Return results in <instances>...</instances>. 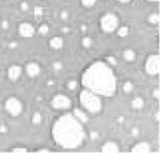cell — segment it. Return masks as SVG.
I'll return each instance as SVG.
<instances>
[{"label":"cell","mask_w":160,"mask_h":153,"mask_svg":"<svg viewBox=\"0 0 160 153\" xmlns=\"http://www.w3.org/2000/svg\"><path fill=\"white\" fill-rule=\"evenodd\" d=\"M82 84L99 96L109 97L116 91V77L109 64L97 61L84 71Z\"/></svg>","instance_id":"1"},{"label":"cell","mask_w":160,"mask_h":153,"mask_svg":"<svg viewBox=\"0 0 160 153\" xmlns=\"http://www.w3.org/2000/svg\"><path fill=\"white\" fill-rule=\"evenodd\" d=\"M52 135L55 142L65 149H76L85 139L82 123L72 114L58 117L53 124Z\"/></svg>","instance_id":"2"},{"label":"cell","mask_w":160,"mask_h":153,"mask_svg":"<svg viewBox=\"0 0 160 153\" xmlns=\"http://www.w3.org/2000/svg\"><path fill=\"white\" fill-rule=\"evenodd\" d=\"M79 100L81 105L85 108V110L90 113H98L102 109V101L99 95L94 92L84 89L81 91L79 96Z\"/></svg>","instance_id":"3"},{"label":"cell","mask_w":160,"mask_h":153,"mask_svg":"<svg viewBox=\"0 0 160 153\" xmlns=\"http://www.w3.org/2000/svg\"><path fill=\"white\" fill-rule=\"evenodd\" d=\"M100 24H101V28L104 32L110 33L118 27L119 21H118V18H117V16L115 14L108 12L101 17Z\"/></svg>","instance_id":"4"},{"label":"cell","mask_w":160,"mask_h":153,"mask_svg":"<svg viewBox=\"0 0 160 153\" xmlns=\"http://www.w3.org/2000/svg\"><path fill=\"white\" fill-rule=\"evenodd\" d=\"M5 110L9 113L11 116H18L22 113L23 110V103L21 100L16 97H10L5 101Z\"/></svg>","instance_id":"5"},{"label":"cell","mask_w":160,"mask_h":153,"mask_svg":"<svg viewBox=\"0 0 160 153\" xmlns=\"http://www.w3.org/2000/svg\"><path fill=\"white\" fill-rule=\"evenodd\" d=\"M51 106L57 110H66L71 107V100L65 94H57L52 98Z\"/></svg>","instance_id":"6"},{"label":"cell","mask_w":160,"mask_h":153,"mask_svg":"<svg viewBox=\"0 0 160 153\" xmlns=\"http://www.w3.org/2000/svg\"><path fill=\"white\" fill-rule=\"evenodd\" d=\"M145 70L149 75H157L160 70V59L158 54L148 56L145 62Z\"/></svg>","instance_id":"7"},{"label":"cell","mask_w":160,"mask_h":153,"mask_svg":"<svg viewBox=\"0 0 160 153\" xmlns=\"http://www.w3.org/2000/svg\"><path fill=\"white\" fill-rule=\"evenodd\" d=\"M34 31H35L34 27L28 22H23L19 25V33L22 37H26V38L32 37L34 35Z\"/></svg>","instance_id":"8"},{"label":"cell","mask_w":160,"mask_h":153,"mask_svg":"<svg viewBox=\"0 0 160 153\" xmlns=\"http://www.w3.org/2000/svg\"><path fill=\"white\" fill-rule=\"evenodd\" d=\"M26 73L28 76L32 77V78H34V77H37L38 75L41 73V67L38 65V63L36 62H30L28 63V64L26 65Z\"/></svg>","instance_id":"9"},{"label":"cell","mask_w":160,"mask_h":153,"mask_svg":"<svg viewBox=\"0 0 160 153\" xmlns=\"http://www.w3.org/2000/svg\"><path fill=\"white\" fill-rule=\"evenodd\" d=\"M22 74V68L19 65H12L8 69V77L12 81H16L20 78Z\"/></svg>","instance_id":"10"},{"label":"cell","mask_w":160,"mask_h":153,"mask_svg":"<svg viewBox=\"0 0 160 153\" xmlns=\"http://www.w3.org/2000/svg\"><path fill=\"white\" fill-rule=\"evenodd\" d=\"M150 150L151 147L149 145V143L146 142V141H141V142L136 143L131 148V151L132 152H149Z\"/></svg>","instance_id":"11"},{"label":"cell","mask_w":160,"mask_h":153,"mask_svg":"<svg viewBox=\"0 0 160 153\" xmlns=\"http://www.w3.org/2000/svg\"><path fill=\"white\" fill-rule=\"evenodd\" d=\"M120 150L118 144L114 141H107L101 147L102 152H118Z\"/></svg>","instance_id":"12"},{"label":"cell","mask_w":160,"mask_h":153,"mask_svg":"<svg viewBox=\"0 0 160 153\" xmlns=\"http://www.w3.org/2000/svg\"><path fill=\"white\" fill-rule=\"evenodd\" d=\"M73 115H74V116H75L81 123H85V122H87V121H88V115L86 114V112L80 110V109H78V108L74 109Z\"/></svg>","instance_id":"13"},{"label":"cell","mask_w":160,"mask_h":153,"mask_svg":"<svg viewBox=\"0 0 160 153\" xmlns=\"http://www.w3.org/2000/svg\"><path fill=\"white\" fill-rule=\"evenodd\" d=\"M49 44L53 49H60L62 46H63V39H62V37H60V36L53 37V38L50 39Z\"/></svg>","instance_id":"14"},{"label":"cell","mask_w":160,"mask_h":153,"mask_svg":"<svg viewBox=\"0 0 160 153\" xmlns=\"http://www.w3.org/2000/svg\"><path fill=\"white\" fill-rule=\"evenodd\" d=\"M131 106H132L134 109H136V110H139V109H141L144 106L143 98L140 97V96L135 97L132 101H131Z\"/></svg>","instance_id":"15"},{"label":"cell","mask_w":160,"mask_h":153,"mask_svg":"<svg viewBox=\"0 0 160 153\" xmlns=\"http://www.w3.org/2000/svg\"><path fill=\"white\" fill-rule=\"evenodd\" d=\"M135 56H136V54L132 49H126L123 52V57L126 61H129V62L133 61V60L135 59Z\"/></svg>","instance_id":"16"},{"label":"cell","mask_w":160,"mask_h":153,"mask_svg":"<svg viewBox=\"0 0 160 153\" xmlns=\"http://www.w3.org/2000/svg\"><path fill=\"white\" fill-rule=\"evenodd\" d=\"M122 89H123V91L125 93H131L134 89V85L131 81H126V82H124L123 86H122Z\"/></svg>","instance_id":"17"},{"label":"cell","mask_w":160,"mask_h":153,"mask_svg":"<svg viewBox=\"0 0 160 153\" xmlns=\"http://www.w3.org/2000/svg\"><path fill=\"white\" fill-rule=\"evenodd\" d=\"M148 21H149L151 24H154V25L158 24V23H159V15H158V13L150 14V15L148 16Z\"/></svg>","instance_id":"18"},{"label":"cell","mask_w":160,"mask_h":153,"mask_svg":"<svg viewBox=\"0 0 160 153\" xmlns=\"http://www.w3.org/2000/svg\"><path fill=\"white\" fill-rule=\"evenodd\" d=\"M42 115L39 113V112H35V113L33 114V116H32V123L33 124H35V125H37V124H40L42 122Z\"/></svg>","instance_id":"19"},{"label":"cell","mask_w":160,"mask_h":153,"mask_svg":"<svg viewBox=\"0 0 160 153\" xmlns=\"http://www.w3.org/2000/svg\"><path fill=\"white\" fill-rule=\"evenodd\" d=\"M81 43H82V46L85 48H90L92 46V39L90 37H83L81 40Z\"/></svg>","instance_id":"20"},{"label":"cell","mask_w":160,"mask_h":153,"mask_svg":"<svg viewBox=\"0 0 160 153\" xmlns=\"http://www.w3.org/2000/svg\"><path fill=\"white\" fill-rule=\"evenodd\" d=\"M128 32H129V28L127 26H121L118 29L117 34H118V36H120V37H125L128 35Z\"/></svg>","instance_id":"21"},{"label":"cell","mask_w":160,"mask_h":153,"mask_svg":"<svg viewBox=\"0 0 160 153\" xmlns=\"http://www.w3.org/2000/svg\"><path fill=\"white\" fill-rule=\"evenodd\" d=\"M38 32L41 34V35H46V34L49 32V26H48L47 24L40 25V27L38 28Z\"/></svg>","instance_id":"22"},{"label":"cell","mask_w":160,"mask_h":153,"mask_svg":"<svg viewBox=\"0 0 160 153\" xmlns=\"http://www.w3.org/2000/svg\"><path fill=\"white\" fill-rule=\"evenodd\" d=\"M77 86H78V82H77L75 79H71L67 83V88L69 89V90H75L77 88Z\"/></svg>","instance_id":"23"},{"label":"cell","mask_w":160,"mask_h":153,"mask_svg":"<svg viewBox=\"0 0 160 153\" xmlns=\"http://www.w3.org/2000/svg\"><path fill=\"white\" fill-rule=\"evenodd\" d=\"M52 66H53V69H54V71H55V72H59V71H61L62 69H63V64H62L61 62H59V61L54 62Z\"/></svg>","instance_id":"24"},{"label":"cell","mask_w":160,"mask_h":153,"mask_svg":"<svg viewBox=\"0 0 160 153\" xmlns=\"http://www.w3.org/2000/svg\"><path fill=\"white\" fill-rule=\"evenodd\" d=\"M81 2L85 7H92L96 3V0H81Z\"/></svg>","instance_id":"25"},{"label":"cell","mask_w":160,"mask_h":153,"mask_svg":"<svg viewBox=\"0 0 160 153\" xmlns=\"http://www.w3.org/2000/svg\"><path fill=\"white\" fill-rule=\"evenodd\" d=\"M34 15L37 17L43 15V8L41 6H35V8H34Z\"/></svg>","instance_id":"26"},{"label":"cell","mask_w":160,"mask_h":153,"mask_svg":"<svg viewBox=\"0 0 160 153\" xmlns=\"http://www.w3.org/2000/svg\"><path fill=\"white\" fill-rule=\"evenodd\" d=\"M139 134H140V130L138 127H133V128L131 129V135H132L133 137L139 136Z\"/></svg>","instance_id":"27"},{"label":"cell","mask_w":160,"mask_h":153,"mask_svg":"<svg viewBox=\"0 0 160 153\" xmlns=\"http://www.w3.org/2000/svg\"><path fill=\"white\" fill-rule=\"evenodd\" d=\"M106 60H107L108 64H110V65H116V64H117L116 59L114 58L113 56H108V57H106Z\"/></svg>","instance_id":"28"},{"label":"cell","mask_w":160,"mask_h":153,"mask_svg":"<svg viewBox=\"0 0 160 153\" xmlns=\"http://www.w3.org/2000/svg\"><path fill=\"white\" fill-rule=\"evenodd\" d=\"M13 152H27L28 149L25 148V147H14L12 149Z\"/></svg>","instance_id":"29"},{"label":"cell","mask_w":160,"mask_h":153,"mask_svg":"<svg viewBox=\"0 0 160 153\" xmlns=\"http://www.w3.org/2000/svg\"><path fill=\"white\" fill-rule=\"evenodd\" d=\"M152 95H153V97L155 98V99H159V97H160V90H159L158 88H155L152 91Z\"/></svg>","instance_id":"30"},{"label":"cell","mask_w":160,"mask_h":153,"mask_svg":"<svg viewBox=\"0 0 160 153\" xmlns=\"http://www.w3.org/2000/svg\"><path fill=\"white\" fill-rule=\"evenodd\" d=\"M20 8H21L22 11H27L28 8H29V5H28L26 1H24V2H22L21 5H20Z\"/></svg>","instance_id":"31"},{"label":"cell","mask_w":160,"mask_h":153,"mask_svg":"<svg viewBox=\"0 0 160 153\" xmlns=\"http://www.w3.org/2000/svg\"><path fill=\"white\" fill-rule=\"evenodd\" d=\"M89 136H90L91 139H97V138H98V133H97L96 131H91Z\"/></svg>","instance_id":"32"},{"label":"cell","mask_w":160,"mask_h":153,"mask_svg":"<svg viewBox=\"0 0 160 153\" xmlns=\"http://www.w3.org/2000/svg\"><path fill=\"white\" fill-rule=\"evenodd\" d=\"M60 17H61V19H63V20H65V19H67L68 18V12L67 11H62L61 13H60Z\"/></svg>","instance_id":"33"},{"label":"cell","mask_w":160,"mask_h":153,"mask_svg":"<svg viewBox=\"0 0 160 153\" xmlns=\"http://www.w3.org/2000/svg\"><path fill=\"white\" fill-rule=\"evenodd\" d=\"M1 26H2L3 29H7V28L9 27V22H8L7 20H3V21H2Z\"/></svg>","instance_id":"34"},{"label":"cell","mask_w":160,"mask_h":153,"mask_svg":"<svg viewBox=\"0 0 160 153\" xmlns=\"http://www.w3.org/2000/svg\"><path fill=\"white\" fill-rule=\"evenodd\" d=\"M8 131V128L5 125H0V132L1 133H5V132Z\"/></svg>","instance_id":"35"},{"label":"cell","mask_w":160,"mask_h":153,"mask_svg":"<svg viewBox=\"0 0 160 153\" xmlns=\"http://www.w3.org/2000/svg\"><path fill=\"white\" fill-rule=\"evenodd\" d=\"M16 47H17V43H16V42H11V43H9V48L14 49V48H16Z\"/></svg>","instance_id":"36"},{"label":"cell","mask_w":160,"mask_h":153,"mask_svg":"<svg viewBox=\"0 0 160 153\" xmlns=\"http://www.w3.org/2000/svg\"><path fill=\"white\" fill-rule=\"evenodd\" d=\"M38 151L39 152H49L50 149H48V148H40V149H38Z\"/></svg>","instance_id":"37"},{"label":"cell","mask_w":160,"mask_h":153,"mask_svg":"<svg viewBox=\"0 0 160 153\" xmlns=\"http://www.w3.org/2000/svg\"><path fill=\"white\" fill-rule=\"evenodd\" d=\"M62 31L65 33H67V32H69V28H67V27H63L62 28Z\"/></svg>","instance_id":"38"},{"label":"cell","mask_w":160,"mask_h":153,"mask_svg":"<svg viewBox=\"0 0 160 153\" xmlns=\"http://www.w3.org/2000/svg\"><path fill=\"white\" fill-rule=\"evenodd\" d=\"M119 2H122V3H127V2H129L130 0H118Z\"/></svg>","instance_id":"39"},{"label":"cell","mask_w":160,"mask_h":153,"mask_svg":"<svg viewBox=\"0 0 160 153\" xmlns=\"http://www.w3.org/2000/svg\"><path fill=\"white\" fill-rule=\"evenodd\" d=\"M149 1H153V2H158L159 0H149Z\"/></svg>","instance_id":"40"}]
</instances>
